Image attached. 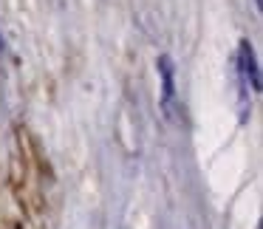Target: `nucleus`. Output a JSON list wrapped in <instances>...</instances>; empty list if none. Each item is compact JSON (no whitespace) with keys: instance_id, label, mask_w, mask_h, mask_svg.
I'll list each match as a JSON object with an SVG mask.
<instances>
[{"instance_id":"obj_1","label":"nucleus","mask_w":263,"mask_h":229,"mask_svg":"<svg viewBox=\"0 0 263 229\" xmlns=\"http://www.w3.org/2000/svg\"><path fill=\"white\" fill-rule=\"evenodd\" d=\"M156 74H159V85H161V110L167 119L176 116V63L170 54H159L156 57Z\"/></svg>"},{"instance_id":"obj_2","label":"nucleus","mask_w":263,"mask_h":229,"mask_svg":"<svg viewBox=\"0 0 263 229\" xmlns=\"http://www.w3.org/2000/svg\"><path fill=\"white\" fill-rule=\"evenodd\" d=\"M235 65H238V77L252 88V93L263 91V80H260V65H257L255 48H252L249 40L238 43V54H235Z\"/></svg>"},{"instance_id":"obj_3","label":"nucleus","mask_w":263,"mask_h":229,"mask_svg":"<svg viewBox=\"0 0 263 229\" xmlns=\"http://www.w3.org/2000/svg\"><path fill=\"white\" fill-rule=\"evenodd\" d=\"M255 12H257V14L263 12V0H255Z\"/></svg>"},{"instance_id":"obj_4","label":"nucleus","mask_w":263,"mask_h":229,"mask_svg":"<svg viewBox=\"0 0 263 229\" xmlns=\"http://www.w3.org/2000/svg\"><path fill=\"white\" fill-rule=\"evenodd\" d=\"M0 54H6V40H3V34H0Z\"/></svg>"}]
</instances>
